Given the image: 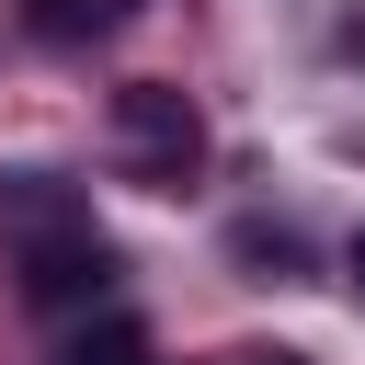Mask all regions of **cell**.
I'll return each mask as SVG.
<instances>
[{"mask_svg":"<svg viewBox=\"0 0 365 365\" xmlns=\"http://www.w3.org/2000/svg\"><path fill=\"white\" fill-rule=\"evenodd\" d=\"M125 274V251L91 228V217H68V228H34V240H11V285L34 297V308H91L103 285Z\"/></svg>","mask_w":365,"mask_h":365,"instance_id":"obj_2","label":"cell"},{"mask_svg":"<svg viewBox=\"0 0 365 365\" xmlns=\"http://www.w3.org/2000/svg\"><path fill=\"white\" fill-rule=\"evenodd\" d=\"M217 365H308V354H285V342H240V354H217Z\"/></svg>","mask_w":365,"mask_h":365,"instance_id":"obj_7","label":"cell"},{"mask_svg":"<svg viewBox=\"0 0 365 365\" xmlns=\"http://www.w3.org/2000/svg\"><path fill=\"white\" fill-rule=\"evenodd\" d=\"M228 251H240V262H251V274H262V285H285V274H297V262H308V240H297V228H262V217H251V228H240V240H228Z\"/></svg>","mask_w":365,"mask_h":365,"instance_id":"obj_6","label":"cell"},{"mask_svg":"<svg viewBox=\"0 0 365 365\" xmlns=\"http://www.w3.org/2000/svg\"><path fill=\"white\" fill-rule=\"evenodd\" d=\"M114 160H125V182L182 194V182L205 171V114H194V91H171V80H125V91H114Z\"/></svg>","mask_w":365,"mask_h":365,"instance_id":"obj_1","label":"cell"},{"mask_svg":"<svg viewBox=\"0 0 365 365\" xmlns=\"http://www.w3.org/2000/svg\"><path fill=\"white\" fill-rule=\"evenodd\" d=\"M57 365H148V331L137 319H91V331L57 342Z\"/></svg>","mask_w":365,"mask_h":365,"instance_id":"obj_5","label":"cell"},{"mask_svg":"<svg viewBox=\"0 0 365 365\" xmlns=\"http://www.w3.org/2000/svg\"><path fill=\"white\" fill-rule=\"evenodd\" d=\"M342 262H354V297H365V228H354V251H342Z\"/></svg>","mask_w":365,"mask_h":365,"instance_id":"obj_8","label":"cell"},{"mask_svg":"<svg viewBox=\"0 0 365 365\" xmlns=\"http://www.w3.org/2000/svg\"><path fill=\"white\" fill-rule=\"evenodd\" d=\"M68 217H91V194H80V182H57V171H11V182H0V240L68 228Z\"/></svg>","mask_w":365,"mask_h":365,"instance_id":"obj_3","label":"cell"},{"mask_svg":"<svg viewBox=\"0 0 365 365\" xmlns=\"http://www.w3.org/2000/svg\"><path fill=\"white\" fill-rule=\"evenodd\" d=\"M137 0H23V34L34 46H103Z\"/></svg>","mask_w":365,"mask_h":365,"instance_id":"obj_4","label":"cell"}]
</instances>
